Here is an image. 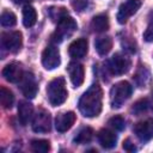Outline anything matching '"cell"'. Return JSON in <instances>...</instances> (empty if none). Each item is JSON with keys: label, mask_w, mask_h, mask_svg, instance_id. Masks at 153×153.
Listing matches in <instances>:
<instances>
[{"label": "cell", "mask_w": 153, "mask_h": 153, "mask_svg": "<svg viewBox=\"0 0 153 153\" xmlns=\"http://www.w3.org/2000/svg\"><path fill=\"white\" fill-rule=\"evenodd\" d=\"M91 27L96 32H104L109 29V18L105 13L97 14L92 18L91 22Z\"/></svg>", "instance_id": "cell-18"}, {"label": "cell", "mask_w": 153, "mask_h": 153, "mask_svg": "<svg viewBox=\"0 0 153 153\" xmlns=\"http://www.w3.org/2000/svg\"><path fill=\"white\" fill-rule=\"evenodd\" d=\"M134 133L137 139L142 142H147L153 139V120L147 118L145 121L137 122L134 127Z\"/></svg>", "instance_id": "cell-11"}, {"label": "cell", "mask_w": 153, "mask_h": 153, "mask_svg": "<svg viewBox=\"0 0 153 153\" xmlns=\"http://www.w3.org/2000/svg\"><path fill=\"white\" fill-rule=\"evenodd\" d=\"M92 137H93V129L90 127H84L74 136L73 142L78 145H84V143H88L92 140Z\"/></svg>", "instance_id": "cell-21"}, {"label": "cell", "mask_w": 153, "mask_h": 153, "mask_svg": "<svg viewBox=\"0 0 153 153\" xmlns=\"http://www.w3.org/2000/svg\"><path fill=\"white\" fill-rule=\"evenodd\" d=\"M0 23L2 26H6V27H11L13 25H16L17 23V17L14 13L10 12V11H4L1 13V17H0Z\"/></svg>", "instance_id": "cell-26"}, {"label": "cell", "mask_w": 153, "mask_h": 153, "mask_svg": "<svg viewBox=\"0 0 153 153\" xmlns=\"http://www.w3.org/2000/svg\"><path fill=\"white\" fill-rule=\"evenodd\" d=\"M149 108V102L147 98H143V99H140L137 100L133 106H131V111L136 115H140L142 112H145L147 109Z\"/></svg>", "instance_id": "cell-27"}, {"label": "cell", "mask_w": 153, "mask_h": 153, "mask_svg": "<svg viewBox=\"0 0 153 153\" xmlns=\"http://www.w3.org/2000/svg\"><path fill=\"white\" fill-rule=\"evenodd\" d=\"M33 117V108L31 103L26 100H20L18 104V118L23 126H26Z\"/></svg>", "instance_id": "cell-17"}, {"label": "cell", "mask_w": 153, "mask_h": 153, "mask_svg": "<svg viewBox=\"0 0 153 153\" xmlns=\"http://www.w3.org/2000/svg\"><path fill=\"white\" fill-rule=\"evenodd\" d=\"M141 6V0H126L121 4L118 12H117V22L120 24L127 23V20L137 12V10Z\"/></svg>", "instance_id": "cell-9"}, {"label": "cell", "mask_w": 153, "mask_h": 153, "mask_svg": "<svg viewBox=\"0 0 153 153\" xmlns=\"http://www.w3.org/2000/svg\"><path fill=\"white\" fill-rule=\"evenodd\" d=\"M94 47H96V50L99 55L104 56L106 55L111 48H112V39L110 37H99L94 41Z\"/></svg>", "instance_id": "cell-20"}, {"label": "cell", "mask_w": 153, "mask_h": 153, "mask_svg": "<svg viewBox=\"0 0 153 153\" xmlns=\"http://www.w3.org/2000/svg\"><path fill=\"white\" fill-rule=\"evenodd\" d=\"M48 14H49V17L51 18V20H54V22L57 23L61 18H63L65 16H67L68 12H67V10H66L65 7L53 6V7H50V8L48 10Z\"/></svg>", "instance_id": "cell-25"}, {"label": "cell", "mask_w": 153, "mask_h": 153, "mask_svg": "<svg viewBox=\"0 0 153 153\" xmlns=\"http://www.w3.org/2000/svg\"><path fill=\"white\" fill-rule=\"evenodd\" d=\"M130 66H131V62L129 57H127L126 55L118 54V53L112 55L106 63V68L112 75H122L127 73Z\"/></svg>", "instance_id": "cell-5"}, {"label": "cell", "mask_w": 153, "mask_h": 153, "mask_svg": "<svg viewBox=\"0 0 153 153\" xmlns=\"http://www.w3.org/2000/svg\"><path fill=\"white\" fill-rule=\"evenodd\" d=\"M51 128V117L48 111L39 109L32 117V129L36 133H48Z\"/></svg>", "instance_id": "cell-7"}, {"label": "cell", "mask_w": 153, "mask_h": 153, "mask_svg": "<svg viewBox=\"0 0 153 153\" xmlns=\"http://www.w3.org/2000/svg\"><path fill=\"white\" fill-rule=\"evenodd\" d=\"M47 96L53 106H59L63 104L68 96L65 79L61 76L53 79L47 86Z\"/></svg>", "instance_id": "cell-2"}, {"label": "cell", "mask_w": 153, "mask_h": 153, "mask_svg": "<svg viewBox=\"0 0 153 153\" xmlns=\"http://www.w3.org/2000/svg\"><path fill=\"white\" fill-rule=\"evenodd\" d=\"M97 137H98L99 145H100L103 148L110 149V148H112V147L116 146L117 136H116V134H115L112 130H110V129H105V128H104V129H100L99 133H98V135H97Z\"/></svg>", "instance_id": "cell-16"}, {"label": "cell", "mask_w": 153, "mask_h": 153, "mask_svg": "<svg viewBox=\"0 0 153 153\" xmlns=\"http://www.w3.org/2000/svg\"><path fill=\"white\" fill-rule=\"evenodd\" d=\"M75 122V114L73 111L61 112L55 118V128L59 133H65L72 128Z\"/></svg>", "instance_id": "cell-12"}, {"label": "cell", "mask_w": 153, "mask_h": 153, "mask_svg": "<svg viewBox=\"0 0 153 153\" xmlns=\"http://www.w3.org/2000/svg\"><path fill=\"white\" fill-rule=\"evenodd\" d=\"M23 44V36L20 31H10L1 35V45L10 53H17Z\"/></svg>", "instance_id": "cell-6"}, {"label": "cell", "mask_w": 153, "mask_h": 153, "mask_svg": "<svg viewBox=\"0 0 153 153\" xmlns=\"http://www.w3.org/2000/svg\"><path fill=\"white\" fill-rule=\"evenodd\" d=\"M19 82H20V90H22L23 94L29 99L35 98L38 88H37V82L35 80L33 74L30 72H25Z\"/></svg>", "instance_id": "cell-10"}, {"label": "cell", "mask_w": 153, "mask_h": 153, "mask_svg": "<svg viewBox=\"0 0 153 153\" xmlns=\"http://www.w3.org/2000/svg\"><path fill=\"white\" fill-rule=\"evenodd\" d=\"M88 43L86 38H78L69 44L68 53L73 59H82L87 54Z\"/></svg>", "instance_id": "cell-15"}, {"label": "cell", "mask_w": 153, "mask_h": 153, "mask_svg": "<svg viewBox=\"0 0 153 153\" xmlns=\"http://www.w3.org/2000/svg\"><path fill=\"white\" fill-rule=\"evenodd\" d=\"M31 149L36 153H47L50 149V142L43 139H36L31 141Z\"/></svg>", "instance_id": "cell-24"}, {"label": "cell", "mask_w": 153, "mask_h": 153, "mask_svg": "<svg viewBox=\"0 0 153 153\" xmlns=\"http://www.w3.org/2000/svg\"><path fill=\"white\" fill-rule=\"evenodd\" d=\"M90 4H91V0H73L72 1V6L74 7L75 11H79V12L88 8Z\"/></svg>", "instance_id": "cell-30"}, {"label": "cell", "mask_w": 153, "mask_h": 153, "mask_svg": "<svg viewBox=\"0 0 153 153\" xmlns=\"http://www.w3.org/2000/svg\"><path fill=\"white\" fill-rule=\"evenodd\" d=\"M61 59H60V51L56 48V45L50 44L48 45L43 53H42V65L45 69H55L60 66Z\"/></svg>", "instance_id": "cell-8"}, {"label": "cell", "mask_w": 153, "mask_h": 153, "mask_svg": "<svg viewBox=\"0 0 153 153\" xmlns=\"http://www.w3.org/2000/svg\"><path fill=\"white\" fill-rule=\"evenodd\" d=\"M37 12L31 5H25L23 8V24L26 27H31L36 24Z\"/></svg>", "instance_id": "cell-19"}, {"label": "cell", "mask_w": 153, "mask_h": 153, "mask_svg": "<svg viewBox=\"0 0 153 153\" xmlns=\"http://www.w3.org/2000/svg\"><path fill=\"white\" fill-rule=\"evenodd\" d=\"M78 29V24L71 17V16H65L63 18H61L57 22V26L55 32L51 36V42L54 43H60L63 39L71 37Z\"/></svg>", "instance_id": "cell-4"}, {"label": "cell", "mask_w": 153, "mask_h": 153, "mask_svg": "<svg viewBox=\"0 0 153 153\" xmlns=\"http://www.w3.org/2000/svg\"><path fill=\"white\" fill-rule=\"evenodd\" d=\"M152 94H153V91H152Z\"/></svg>", "instance_id": "cell-33"}, {"label": "cell", "mask_w": 153, "mask_h": 153, "mask_svg": "<svg viewBox=\"0 0 153 153\" xmlns=\"http://www.w3.org/2000/svg\"><path fill=\"white\" fill-rule=\"evenodd\" d=\"M103 91L98 84H93L79 99V110L85 117H96L102 111Z\"/></svg>", "instance_id": "cell-1"}, {"label": "cell", "mask_w": 153, "mask_h": 153, "mask_svg": "<svg viewBox=\"0 0 153 153\" xmlns=\"http://www.w3.org/2000/svg\"><path fill=\"white\" fill-rule=\"evenodd\" d=\"M0 100H1V104L5 109H11L13 103H14V96L8 88L1 86V88H0Z\"/></svg>", "instance_id": "cell-22"}, {"label": "cell", "mask_w": 153, "mask_h": 153, "mask_svg": "<svg viewBox=\"0 0 153 153\" xmlns=\"http://www.w3.org/2000/svg\"><path fill=\"white\" fill-rule=\"evenodd\" d=\"M133 86L128 81H120L110 90V104L112 109L121 108L131 96Z\"/></svg>", "instance_id": "cell-3"}, {"label": "cell", "mask_w": 153, "mask_h": 153, "mask_svg": "<svg viewBox=\"0 0 153 153\" xmlns=\"http://www.w3.org/2000/svg\"><path fill=\"white\" fill-rule=\"evenodd\" d=\"M23 74H24V72H23L20 65L17 62L8 63L2 69V76L10 82H19L23 78Z\"/></svg>", "instance_id": "cell-14"}, {"label": "cell", "mask_w": 153, "mask_h": 153, "mask_svg": "<svg viewBox=\"0 0 153 153\" xmlns=\"http://www.w3.org/2000/svg\"><path fill=\"white\" fill-rule=\"evenodd\" d=\"M149 76H151V74H149L148 69L145 68V67H141L136 71L134 80H135V82L139 87H145L147 85V82L149 81Z\"/></svg>", "instance_id": "cell-23"}, {"label": "cell", "mask_w": 153, "mask_h": 153, "mask_svg": "<svg viewBox=\"0 0 153 153\" xmlns=\"http://www.w3.org/2000/svg\"><path fill=\"white\" fill-rule=\"evenodd\" d=\"M109 124H110V127H112L114 129L121 131V130H123L124 127H126V121H124V118L121 117V116H114V117H111V118L109 120Z\"/></svg>", "instance_id": "cell-28"}, {"label": "cell", "mask_w": 153, "mask_h": 153, "mask_svg": "<svg viewBox=\"0 0 153 153\" xmlns=\"http://www.w3.org/2000/svg\"><path fill=\"white\" fill-rule=\"evenodd\" d=\"M143 38L146 42H153V11L149 13V23L146 31L143 32Z\"/></svg>", "instance_id": "cell-29"}, {"label": "cell", "mask_w": 153, "mask_h": 153, "mask_svg": "<svg viewBox=\"0 0 153 153\" xmlns=\"http://www.w3.org/2000/svg\"><path fill=\"white\" fill-rule=\"evenodd\" d=\"M67 72L69 74V79L74 87H79L84 82L85 71L81 63L79 62H71L67 67Z\"/></svg>", "instance_id": "cell-13"}, {"label": "cell", "mask_w": 153, "mask_h": 153, "mask_svg": "<svg viewBox=\"0 0 153 153\" xmlns=\"http://www.w3.org/2000/svg\"><path fill=\"white\" fill-rule=\"evenodd\" d=\"M123 148H124L127 152H135V151H136V147H135V145L130 141V139L124 140V142H123Z\"/></svg>", "instance_id": "cell-31"}, {"label": "cell", "mask_w": 153, "mask_h": 153, "mask_svg": "<svg viewBox=\"0 0 153 153\" xmlns=\"http://www.w3.org/2000/svg\"><path fill=\"white\" fill-rule=\"evenodd\" d=\"M14 2H17V4H19V2H23V1H27V0H13Z\"/></svg>", "instance_id": "cell-32"}]
</instances>
